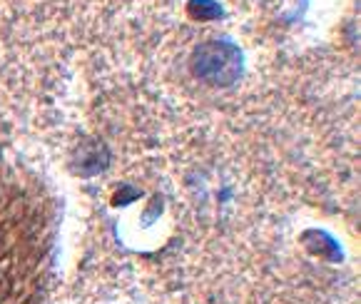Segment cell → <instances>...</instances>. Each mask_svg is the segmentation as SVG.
Here are the masks:
<instances>
[{"instance_id": "6da1fadb", "label": "cell", "mask_w": 361, "mask_h": 304, "mask_svg": "<svg viewBox=\"0 0 361 304\" xmlns=\"http://www.w3.org/2000/svg\"><path fill=\"white\" fill-rule=\"evenodd\" d=\"M50 214L35 187L0 172V304H27L50 252Z\"/></svg>"}, {"instance_id": "7a4b0ae2", "label": "cell", "mask_w": 361, "mask_h": 304, "mask_svg": "<svg viewBox=\"0 0 361 304\" xmlns=\"http://www.w3.org/2000/svg\"><path fill=\"white\" fill-rule=\"evenodd\" d=\"M192 65H195L197 78L214 83V85H227V83H232L239 75L242 58H239V53L232 45L207 43L195 53Z\"/></svg>"}]
</instances>
